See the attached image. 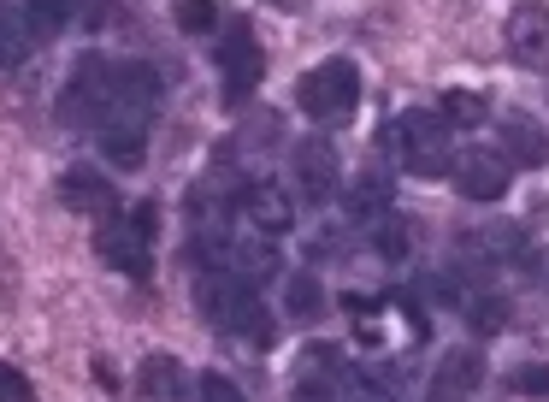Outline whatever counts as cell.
<instances>
[{
    "instance_id": "16",
    "label": "cell",
    "mask_w": 549,
    "mask_h": 402,
    "mask_svg": "<svg viewBox=\"0 0 549 402\" xmlns=\"http://www.w3.org/2000/svg\"><path fill=\"white\" fill-rule=\"evenodd\" d=\"M278 249H272V237H231V249H225V272H237L248 284H266V278H278Z\"/></svg>"
},
{
    "instance_id": "28",
    "label": "cell",
    "mask_w": 549,
    "mask_h": 402,
    "mask_svg": "<svg viewBox=\"0 0 549 402\" xmlns=\"http://www.w3.org/2000/svg\"><path fill=\"white\" fill-rule=\"evenodd\" d=\"M0 402H42L36 385H30V373L12 367V361H0Z\"/></svg>"
},
{
    "instance_id": "18",
    "label": "cell",
    "mask_w": 549,
    "mask_h": 402,
    "mask_svg": "<svg viewBox=\"0 0 549 402\" xmlns=\"http://www.w3.org/2000/svg\"><path fill=\"white\" fill-rule=\"evenodd\" d=\"M479 249L485 255H496V261H508V267H520V272H538V255H532V237L520 231V225H490V231H479Z\"/></svg>"
},
{
    "instance_id": "8",
    "label": "cell",
    "mask_w": 549,
    "mask_h": 402,
    "mask_svg": "<svg viewBox=\"0 0 549 402\" xmlns=\"http://www.w3.org/2000/svg\"><path fill=\"white\" fill-rule=\"evenodd\" d=\"M349 361L337 355V343H307L290 373V402H343Z\"/></svg>"
},
{
    "instance_id": "12",
    "label": "cell",
    "mask_w": 549,
    "mask_h": 402,
    "mask_svg": "<svg viewBox=\"0 0 549 402\" xmlns=\"http://www.w3.org/2000/svg\"><path fill=\"white\" fill-rule=\"evenodd\" d=\"M485 385V349L479 343H455L437 373L426 379V402H473V391Z\"/></svg>"
},
{
    "instance_id": "25",
    "label": "cell",
    "mask_w": 549,
    "mask_h": 402,
    "mask_svg": "<svg viewBox=\"0 0 549 402\" xmlns=\"http://www.w3.org/2000/svg\"><path fill=\"white\" fill-rule=\"evenodd\" d=\"M372 249H378L384 261H402V255H408V225H402L396 213H378V219H372Z\"/></svg>"
},
{
    "instance_id": "6",
    "label": "cell",
    "mask_w": 549,
    "mask_h": 402,
    "mask_svg": "<svg viewBox=\"0 0 549 402\" xmlns=\"http://www.w3.org/2000/svg\"><path fill=\"white\" fill-rule=\"evenodd\" d=\"M213 60H219V95H225V107L243 113L248 101H254V89H260V77H266V48H260V36H254L248 18H231L225 24Z\"/></svg>"
},
{
    "instance_id": "4",
    "label": "cell",
    "mask_w": 549,
    "mask_h": 402,
    "mask_svg": "<svg viewBox=\"0 0 549 402\" xmlns=\"http://www.w3.org/2000/svg\"><path fill=\"white\" fill-rule=\"evenodd\" d=\"M95 255L107 267L130 278V284H154V201H136V207H113L95 219Z\"/></svg>"
},
{
    "instance_id": "30",
    "label": "cell",
    "mask_w": 549,
    "mask_h": 402,
    "mask_svg": "<svg viewBox=\"0 0 549 402\" xmlns=\"http://www.w3.org/2000/svg\"><path fill=\"white\" fill-rule=\"evenodd\" d=\"M0 308H18V267L6 255V243H0Z\"/></svg>"
},
{
    "instance_id": "29",
    "label": "cell",
    "mask_w": 549,
    "mask_h": 402,
    "mask_svg": "<svg viewBox=\"0 0 549 402\" xmlns=\"http://www.w3.org/2000/svg\"><path fill=\"white\" fill-rule=\"evenodd\" d=\"M343 402H396V397H390L378 379H366V373H355V367H349V379H343Z\"/></svg>"
},
{
    "instance_id": "11",
    "label": "cell",
    "mask_w": 549,
    "mask_h": 402,
    "mask_svg": "<svg viewBox=\"0 0 549 402\" xmlns=\"http://www.w3.org/2000/svg\"><path fill=\"white\" fill-rule=\"evenodd\" d=\"M508 178H514V166H508V154L502 148H461L455 154V190L467 201H502L508 196Z\"/></svg>"
},
{
    "instance_id": "23",
    "label": "cell",
    "mask_w": 549,
    "mask_h": 402,
    "mask_svg": "<svg viewBox=\"0 0 549 402\" xmlns=\"http://www.w3.org/2000/svg\"><path fill=\"white\" fill-rule=\"evenodd\" d=\"M30 24H24V12H6L0 6V71H18L24 66V54H30Z\"/></svg>"
},
{
    "instance_id": "5",
    "label": "cell",
    "mask_w": 549,
    "mask_h": 402,
    "mask_svg": "<svg viewBox=\"0 0 549 402\" xmlns=\"http://www.w3.org/2000/svg\"><path fill=\"white\" fill-rule=\"evenodd\" d=\"M296 107H302L319 131L349 125L355 107H361V66L355 60H325V66L302 71L296 77Z\"/></svg>"
},
{
    "instance_id": "1",
    "label": "cell",
    "mask_w": 549,
    "mask_h": 402,
    "mask_svg": "<svg viewBox=\"0 0 549 402\" xmlns=\"http://www.w3.org/2000/svg\"><path fill=\"white\" fill-rule=\"evenodd\" d=\"M160 95H166V83L148 60L83 54L65 77L60 101H54V119L71 136H95V148L119 172H136L148 160V131H154Z\"/></svg>"
},
{
    "instance_id": "15",
    "label": "cell",
    "mask_w": 549,
    "mask_h": 402,
    "mask_svg": "<svg viewBox=\"0 0 549 402\" xmlns=\"http://www.w3.org/2000/svg\"><path fill=\"white\" fill-rule=\"evenodd\" d=\"M502 154H508V166L538 172V166H549V136L538 131V119L508 113V119H502Z\"/></svg>"
},
{
    "instance_id": "2",
    "label": "cell",
    "mask_w": 549,
    "mask_h": 402,
    "mask_svg": "<svg viewBox=\"0 0 549 402\" xmlns=\"http://www.w3.org/2000/svg\"><path fill=\"white\" fill-rule=\"evenodd\" d=\"M195 314L219 337H237L254 349H272V337H278L260 284H248L237 272H195Z\"/></svg>"
},
{
    "instance_id": "31",
    "label": "cell",
    "mask_w": 549,
    "mask_h": 402,
    "mask_svg": "<svg viewBox=\"0 0 549 402\" xmlns=\"http://www.w3.org/2000/svg\"><path fill=\"white\" fill-rule=\"evenodd\" d=\"M89 373H95V385H101L107 397H119V373H113V361H107V355H95V361H89Z\"/></svg>"
},
{
    "instance_id": "24",
    "label": "cell",
    "mask_w": 549,
    "mask_h": 402,
    "mask_svg": "<svg viewBox=\"0 0 549 402\" xmlns=\"http://www.w3.org/2000/svg\"><path fill=\"white\" fill-rule=\"evenodd\" d=\"M172 24H178L183 36H213L219 30V6L213 0H178L172 6Z\"/></svg>"
},
{
    "instance_id": "19",
    "label": "cell",
    "mask_w": 549,
    "mask_h": 402,
    "mask_svg": "<svg viewBox=\"0 0 549 402\" xmlns=\"http://www.w3.org/2000/svg\"><path fill=\"white\" fill-rule=\"evenodd\" d=\"M461 314H467V332L473 337H496L508 326V296H496V290H467Z\"/></svg>"
},
{
    "instance_id": "21",
    "label": "cell",
    "mask_w": 549,
    "mask_h": 402,
    "mask_svg": "<svg viewBox=\"0 0 549 402\" xmlns=\"http://www.w3.org/2000/svg\"><path fill=\"white\" fill-rule=\"evenodd\" d=\"M490 101L479 89H443V101H437V119L443 125H455V131H473V125H485Z\"/></svg>"
},
{
    "instance_id": "20",
    "label": "cell",
    "mask_w": 549,
    "mask_h": 402,
    "mask_svg": "<svg viewBox=\"0 0 549 402\" xmlns=\"http://www.w3.org/2000/svg\"><path fill=\"white\" fill-rule=\"evenodd\" d=\"M284 314L302 320V326L325 314V284H319L313 272H290V278H284Z\"/></svg>"
},
{
    "instance_id": "32",
    "label": "cell",
    "mask_w": 549,
    "mask_h": 402,
    "mask_svg": "<svg viewBox=\"0 0 549 402\" xmlns=\"http://www.w3.org/2000/svg\"><path fill=\"white\" fill-rule=\"evenodd\" d=\"M266 6H278V12H307L313 0H266Z\"/></svg>"
},
{
    "instance_id": "7",
    "label": "cell",
    "mask_w": 549,
    "mask_h": 402,
    "mask_svg": "<svg viewBox=\"0 0 549 402\" xmlns=\"http://www.w3.org/2000/svg\"><path fill=\"white\" fill-rule=\"evenodd\" d=\"M290 172H296V190L302 201L313 207H331L337 196V178H343V160H337V148H331V136H302V142H290Z\"/></svg>"
},
{
    "instance_id": "9",
    "label": "cell",
    "mask_w": 549,
    "mask_h": 402,
    "mask_svg": "<svg viewBox=\"0 0 549 402\" xmlns=\"http://www.w3.org/2000/svg\"><path fill=\"white\" fill-rule=\"evenodd\" d=\"M54 201H60L65 213H83V219H101V213L124 207L119 190H113V178H107L95 160H71L60 178H54Z\"/></svg>"
},
{
    "instance_id": "14",
    "label": "cell",
    "mask_w": 549,
    "mask_h": 402,
    "mask_svg": "<svg viewBox=\"0 0 549 402\" xmlns=\"http://www.w3.org/2000/svg\"><path fill=\"white\" fill-rule=\"evenodd\" d=\"M243 219L260 231V237H284V231L296 225V207H290V196H284V184L260 178V184H248V196H243Z\"/></svg>"
},
{
    "instance_id": "13",
    "label": "cell",
    "mask_w": 549,
    "mask_h": 402,
    "mask_svg": "<svg viewBox=\"0 0 549 402\" xmlns=\"http://www.w3.org/2000/svg\"><path fill=\"white\" fill-rule=\"evenodd\" d=\"M136 397L142 402H189L195 397V379L183 373V361L178 355H142L136 361Z\"/></svg>"
},
{
    "instance_id": "3",
    "label": "cell",
    "mask_w": 549,
    "mask_h": 402,
    "mask_svg": "<svg viewBox=\"0 0 549 402\" xmlns=\"http://www.w3.org/2000/svg\"><path fill=\"white\" fill-rule=\"evenodd\" d=\"M384 160H396L408 178H449L455 172V148H449V125L414 107V113H396L378 125V142H372Z\"/></svg>"
},
{
    "instance_id": "17",
    "label": "cell",
    "mask_w": 549,
    "mask_h": 402,
    "mask_svg": "<svg viewBox=\"0 0 549 402\" xmlns=\"http://www.w3.org/2000/svg\"><path fill=\"white\" fill-rule=\"evenodd\" d=\"M77 18H83V0H24V24H30V36H36V42L65 36Z\"/></svg>"
},
{
    "instance_id": "27",
    "label": "cell",
    "mask_w": 549,
    "mask_h": 402,
    "mask_svg": "<svg viewBox=\"0 0 549 402\" xmlns=\"http://www.w3.org/2000/svg\"><path fill=\"white\" fill-rule=\"evenodd\" d=\"M508 391L549 402V367H544V361H526V367H514V373H508Z\"/></svg>"
},
{
    "instance_id": "26",
    "label": "cell",
    "mask_w": 549,
    "mask_h": 402,
    "mask_svg": "<svg viewBox=\"0 0 549 402\" xmlns=\"http://www.w3.org/2000/svg\"><path fill=\"white\" fill-rule=\"evenodd\" d=\"M195 402H248V397H243V385H237L231 373L207 367V373H195Z\"/></svg>"
},
{
    "instance_id": "10",
    "label": "cell",
    "mask_w": 549,
    "mask_h": 402,
    "mask_svg": "<svg viewBox=\"0 0 549 402\" xmlns=\"http://www.w3.org/2000/svg\"><path fill=\"white\" fill-rule=\"evenodd\" d=\"M502 48L520 71H549V6L544 0H520L502 24Z\"/></svg>"
},
{
    "instance_id": "22",
    "label": "cell",
    "mask_w": 549,
    "mask_h": 402,
    "mask_svg": "<svg viewBox=\"0 0 549 402\" xmlns=\"http://www.w3.org/2000/svg\"><path fill=\"white\" fill-rule=\"evenodd\" d=\"M349 213L366 219V225H372L378 213H390V178H378V166L355 178V190H349Z\"/></svg>"
}]
</instances>
